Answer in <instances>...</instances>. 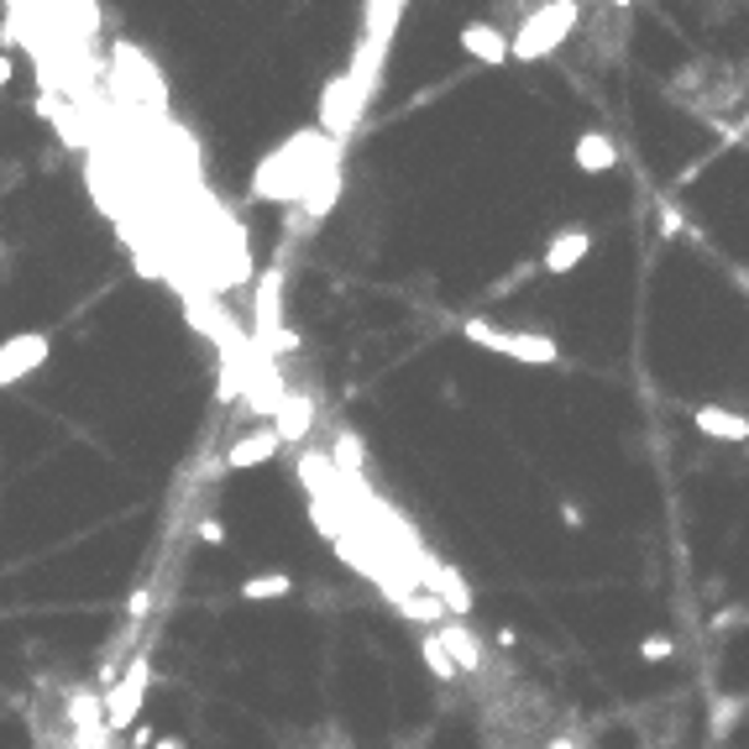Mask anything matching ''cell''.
Here are the masks:
<instances>
[{"label":"cell","instance_id":"6da1fadb","mask_svg":"<svg viewBox=\"0 0 749 749\" xmlns=\"http://www.w3.org/2000/svg\"><path fill=\"white\" fill-rule=\"evenodd\" d=\"M336 163H341V147L331 142V137H320V126H314V131H299V137L278 142L263 163H257V173H252V199H289V205H299L325 173H336Z\"/></svg>","mask_w":749,"mask_h":749},{"label":"cell","instance_id":"7a4b0ae2","mask_svg":"<svg viewBox=\"0 0 749 749\" xmlns=\"http://www.w3.org/2000/svg\"><path fill=\"white\" fill-rule=\"evenodd\" d=\"M581 5L577 0H551V5H534L530 16L519 22V32L508 37V64H540L577 32Z\"/></svg>","mask_w":749,"mask_h":749},{"label":"cell","instance_id":"3957f363","mask_svg":"<svg viewBox=\"0 0 749 749\" xmlns=\"http://www.w3.org/2000/svg\"><path fill=\"white\" fill-rule=\"evenodd\" d=\"M461 336L472 346H483L493 357H508V362H525V367H556L561 362V341L556 336H540V331H504L493 320H466Z\"/></svg>","mask_w":749,"mask_h":749},{"label":"cell","instance_id":"277c9868","mask_svg":"<svg viewBox=\"0 0 749 749\" xmlns=\"http://www.w3.org/2000/svg\"><path fill=\"white\" fill-rule=\"evenodd\" d=\"M147 687H152V655L137 650L131 666H126L111 692H100L105 702V734H122V728H137L142 718V702H147Z\"/></svg>","mask_w":749,"mask_h":749},{"label":"cell","instance_id":"5b68a950","mask_svg":"<svg viewBox=\"0 0 749 749\" xmlns=\"http://www.w3.org/2000/svg\"><path fill=\"white\" fill-rule=\"evenodd\" d=\"M53 336L48 331H22V336L0 341V388H16L22 378H32L37 367H48Z\"/></svg>","mask_w":749,"mask_h":749},{"label":"cell","instance_id":"8992f818","mask_svg":"<svg viewBox=\"0 0 749 749\" xmlns=\"http://www.w3.org/2000/svg\"><path fill=\"white\" fill-rule=\"evenodd\" d=\"M587 257H592V231H587V226H561L556 237L545 242V252H540V267H545L551 278H566V273H577Z\"/></svg>","mask_w":749,"mask_h":749},{"label":"cell","instance_id":"52a82bcc","mask_svg":"<svg viewBox=\"0 0 749 749\" xmlns=\"http://www.w3.org/2000/svg\"><path fill=\"white\" fill-rule=\"evenodd\" d=\"M436 634H440V645H446V655H451V666H457V677H483L487 645L466 629V619H446Z\"/></svg>","mask_w":749,"mask_h":749},{"label":"cell","instance_id":"ba28073f","mask_svg":"<svg viewBox=\"0 0 749 749\" xmlns=\"http://www.w3.org/2000/svg\"><path fill=\"white\" fill-rule=\"evenodd\" d=\"M461 53L472 58V64H483V69H504L508 64V32L498 22H466L457 32Z\"/></svg>","mask_w":749,"mask_h":749},{"label":"cell","instance_id":"9c48e42d","mask_svg":"<svg viewBox=\"0 0 749 749\" xmlns=\"http://www.w3.org/2000/svg\"><path fill=\"white\" fill-rule=\"evenodd\" d=\"M284 451V436L273 430V425H257V430H246L226 446V472H252V466H267V461Z\"/></svg>","mask_w":749,"mask_h":749},{"label":"cell","instance_id":"30bf717a","mask_svg":"<svg viewBox=\"0 0 749 749\" xmlns=\"http://www.w3.org/2000/svg\"><path fill=\"white\" fill-rule=\"evenodd\" d=\"M252 320H257V346L284 331V273H278V267H267L263 278H257V293H252Z\"/></svg>","mask_w":749,"mask_h":749},{"label":"cell","instance_id":"8fae6325","mask_svg":"<svg viewBox=\"0 0 749 749\" xmlns=\"http://www.w3.org/2000/svg\"><path fill=\"white\" fill-rule=\"evenodd\" d=\"M692 425H698L702 440H724V446L749 440V419L739 410H724V404H692Z\"/></svg>","mask_w":749,"mask_h":749},{"label":"cell","instance_id":"7c38bea8","mask_svg":"<svg viewBox=\"0 0 749 749\" xmlns=\"http://www.w3.org/2000/svg\"><path fill=\"white\" fill-rule=\"evenodd\" d=\"M267 425L284 436V446H289V440H293V446H299V440H310V430H314V399L289 388V393H284V404H278V414H273Z\"/></svg>","mask_w":749,"mask_h":749},{"label":"cell","instance_id":"4fadbf2b","mask_svg":"<svg viewBox=\"0 0 749 749\" xmlns=\"http://www.w3.org/2000/svg\"><path fill=\"white\" fill-rule=\"evenodd\" d=\"M619 142L608 137V131H581L577 142H572V163H577L581 173H613L619 169Z\"/></svg>","mask_w":749,"mask_h":749},{"label":"cell","instance_id":"5bb4252c","mask_svg":"<svg viewBox=\"0 0 749 749\" xmlns=\"http://www.w3.org/2000/svg\"><path fill=\"white\" fill-rule=\"evenodd\" d=\"M289 592H293L289 572H257V577H246L242 587H237L242 603H278V598H289Z\"/></svg>","mask_w":749,"mask_h":749},{"label":"cell","instance_id":"9a60e30c","mask_svg":"<svg viewBox=\"0 0 749 749\" xmlns=\"http://www.w3.org/2000/svg\"><path fill=\"white\" fill-rule=\"evenodd\" d=\"M336 205H341V169H336V173H325V178H320V184H314V189L304 194V199H299L304 220H325L331 210H336Z\"/></svg>","mask_w":749,"mask_h":749},{"label":"cell","instance_id":"2e32d148","mask_svg":"<svg viewBox=\"0 0 749 749\" xmlns=\"http://www.w3.org/2000/svg\"><path fill=\"white\" fill-rule=\"evenodd\" d=\"M419 655H425V666H430V677H436V681H457V666H451V655H446V645H440L436 629H430V634H419Z\"/></svg>","mask_w":749,"mask_h":749},{"label":"cell","instance_id":"e0dca14e","mask_svg":"<svg viewBox=\"0 0 749 749\" xmlns=\"http://www.w3.org/2000/svg\"><path fill=\"white\" fill-rule=\"evenodd\" d=\"M671 655H677V639H671V634L639 639V660H645V666H660V660H671Z\"/></svg>","mask_w":749,"mask_h":749},{"label":"cell","instance_id":"ac0fdd59","mask_svg":"<svg viewBox=\"0 0 749 749\" xmlns=\"http://www.w3.org/2000/svg\"><path fill=\"white\" fill-rule=\"evenodd\" d=\"M681 231H687V216H681L671 199H660V237H666V242H677Z\"/></svg>","mask_w":749,"mask_h":749},{"label":"cell","instance_id":"d6986e66","mask_svg":"<svg viewBox=\"0 0 749 749\" xmlns=\"http://www.w3.org/2000/svg\"><path fill=\"white\" fill-rule=\"evenodd\" d=\"M147 613H152V587H137V592L126 598V619H131V624H142Z\"/></svg>","mask_w":749,"mask_h":749},{"label":"cell","instance_id":"ffe728a7","mask_svg":"<svg viewBox=\"0 0 749 749\" xmlns=\"http://www.w3.org/2000/svg\"><path fill=\"white\" fill-rule=\"evenodd\" d=\"M199 545H226V525H220L216 514H205V519H199Z\"/></svg>","mask_w":749,"mask_h":749},{"label":"cell","instance_id":"44dd1931","mask_svg":"<svg viewBox=\"0 0 749 749\" xmlns=\"http://www.w3.org/2000/svg\"><path fill=\"white\" fill-rule=\"evenodd\" d=\"M131 749H152V728H147V724L131 728Z\"/></svg>","mask_w":749,"mask_h":749},{"label":"cell","instance_id":"7402d4cb","mask_svg":"<svg viewBox=\"0 0 749 749\" xmlns=\"http://www.w3.org/2000/svg\"><path fill=\"white\" fill-rule=\"evenodd\" d=\"M493 645H498V650H514V645H519V634H514V629H498V634H493Z\"/></svg>","mask_w":749,"mask_h":749},{"label":"cell","instance_id":"603a6c76","mask_svg":"<svg viewBox=\"0 0 749 749\" xmlns=\"http://www.w3.org/2000/svg\"><path fill=\"white\" fill-rule=\"evenodd\" d=\"M561 519H566V530H581V508L577 504H561Z\"/></svg>","mask_w":749,"mask_h":749},{"label":"cell","instance_id":"cb8c5ba5","mask_svg":"<svg viewBox=\"0 0 749 749\" xmlns=\"http://www.w3.org/2000/svg\"><path fill=\"white\" fill-rule=\"evenodd\" d=\"M545 749H577V739H572V734H556V739H551Z\"/></svg>","mask_w":749,"mask_h":749},{"label":"cell","instance_id":"d4e9b609","mask_svg":"<svg viewBox=\"0 0 749 749\" xmlns=\"http://www.w3.org/2000/svg\"><path fill=\"white\" fill-rule=\"evenodd\" d=\"M152 749H184V739L173 734V739H152Z\"/></svg>","mask_w":749,"mask_h":749},{"label":"cell","instance_id":"484cf974","mask_svg":"<svg viewBox=\"0 0 749 749\" xmlns=\"http://www.w3.org/2000/svg\"><path fill=\"white\" fill-rule=\"evenodd\" d=\"M5 79H11V58H0V84H5Z\"/></svg>","mask_w":749,"mask_h":749},{"label":"cell","instance_id":"4316f807","mask_svg":"<svg viewBox=\"0 0 749 749\" xmlns=\"http://www.w3.org/2000/svg\"><path fill=\"white\" fill-rule=\"evenodd\" d=\"M745 79H749V69H745Z\"/></svg>","mask_w":749,"mask_h":749}]
</instances>
